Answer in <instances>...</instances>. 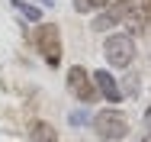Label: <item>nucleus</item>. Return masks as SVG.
I'll return each mask as SVG.
<instances>
[{
	"label": "nucleus",
	"mask_w": 151,
	"mask_h": 142,
	"mask_svg": "<svg viewBox=\"0 0 151 142\" xmlns=\"http://www.w3.org/2000/svg\"><path fill=\"white\" fill-rule=\"evenodd\" d=\"M32 42H35V52L45 58L48 68H58L61 55H64V42H61V29L55 23H39L32 32Z\"/></svg>",
	"instance_id": "obj_1"
},
{
	"label": "nucleus",
	"mask_w": 151,
	"mask_h": 142,
	"mask_svg": "<svg viewBox=\"0 0 151 142\" xmlns=\"http://www.w3.org/2000/svg\"><path fill=\"white\" fill-rule=\"evenodd\" d=\"M93 133L100 136V139L113 142V139H125L129 136V116L116 110V107H109V110H100V113L93 116Z\"/></svg>",
	"instance_id": "obj_2"
},
{
	"label": "nucleus",
	"mask_w": 151,
	"mask_h": 142,
	"mask_svg": "<svg viewBox=\"0 0 151 142\" xmlns=\"http://www.w3.org/2000/svg\"><path fill=\"white\" fill-rule=\"evenodd\" d=\"M103 55H106V61H113V68H129L135 58V39L129 32H113L103 42Z\"/></svg>",
	"instance_id": "obj_3"
},
{
	"label": "nucleus",
	"mask_w": 151,
	"mask_h": 142,
	"mask_svg": "<svg viewBox=\"0 0 151 142\" xmlns=\"http://www.w3.org/2000/svg\"><path fill=\"white\" fill-rule=\"evenodd\" d=\"M68 90H71L77 100H84V103H93V100L100 97L93 78L87 74V68H81V65H74V68L68 71Z\"/></svg>",
	"instance_id": "obj_4"
},
{
	"label": "nucleus",
	"mask_w": 151,
	"mask_h": 142,
	"mask_svg": "<svg viewBox=\"0 0 151 142\" xmlns=\"http://www.w3.org/2000/svg\"><path fill=\"white\" fill-rule=\"evenodd\" d=\"M132 7H138V0H116L113 7H106V13H100V16L93 20V29H96V32L113 29L116 23H122V20L132 16Z\"/></svg>",
	"instance_id": "obj_5"
},
{
	"label": "nucleus",
	"mask_w": 151,
	"mask_h": 142,
	"mask_svg": "<svg viewBox=\"0 0 151 142\" xmlns=\"http://www.w3.org/2000/svg\"><path fill=\"white\" fill-rule=\"evenodd\" d=\"M90 78H93V84H96V94H100V97H106L109 103H119L122 97H125V94H122V87H119V81H116L109 71H93Z\"/></svg>",
	"instance_id": "obj_6"
},
{
	"label": "nucleus",
	"mask_w": 151,
	"mask_h": 142,
	"mask_svg": "<svg viewBox=\"0 0 151 142\" xmlns=\"http://www.w3.org/2000/svg\"><path fill=\"white\" fill-rule=\"evenodd\" d=\"M29 136H32V142H58V133H55L52 123H32Z\"/></svg>",
	"instance_id": "obj_7"
},
{
	"label": "nucleus",
	"mask_w": 151,
	"mask_h": 142,
	"mask_svg": "<svg viewBox=\"0 0 151 142\" xmlns=\"http://www.w3.org/2000/svg\"><path fill=\"white\" fill-rule=\"evenodd\" d=\"M109 0H74V10L77 13H93V10H106Z\"/></svg>",
	"instance_id": "obj_8"
},
{
	"label": "nucleus",
	"mask_w": 151,
	"mask_h": 142,
	"mask_svg": "<svg viewBox=\"0 0 151 142\" xmlns=\"http://www.w3.org/2000/svg\"><path fill=\"white\" fill-rule=\"evenodd\" d=\"M16 10H23V16L32 20V23H39V20H42V10H39V7H32V3H26V0H16Z\"/></svg>",
	"instance_id": "obj_9"
},
{
	"label": "nucleus",
	"mask_w": 151,
	"mask_h": 142,
	"mask_svg": "<svg viewBox=\"0 0 151 142\" xmlns=\"http://www.w3.org/2000/svg\"><path fill=\"white\" fill-rule=\"evenodd\" d=\"M142 7H151V0H142Z\"/></svg>",
	"instance_id": "obj_10"
},
{
	"label": "nucleus",
	"mask_w": 151,
	"mask_h": 142,
	"mask_svg": "<svg viewBox=\"0 0 151 142\" xmlns=\"http://www.w3.org/2000/svg\"><path fill=\"white\" fill-rule=\"evenodd\" d=\"M142 142H151V136H148V133H145V139H142Z\"/></svg>",
	"instance_id": "obj_11"
},
{
	"label": "nucleus",
	"mask_w": 151,
	"mask_h": 142,
	"mask_svg": "<svg viewBox=\"0 0 151 142\" xmlns=\"http://www.w3.org/2000/svg\"><path fill=\"white\" fill-rule=\"evenodd\" d=\"M148 116H151V103H148Z\"/></svg>",
	"instance_id": "obj_12"
}]
</instances>
